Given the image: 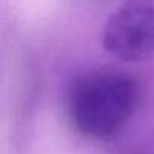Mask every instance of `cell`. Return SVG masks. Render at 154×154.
<instances>
[{"label": "cell", "mask_w": 154, "mask_h": 154, "mask_svg": "<svg viewBox=\"0 0 154 154\" xmlns=\"http://www.w3.org/2000/svg\"><path fill=\"white\" fill-rule=\"evenodd\" d=\"M139 104V86L133 77L103 69L77 79L68 95V113L74 127L94 139L116 136Z\"/></svg>", "instance_id": "6da1fadb"}, {"label": "cell", "mask_w": 154, "mask_h": 154, "mask_svg": "<svg viewBox=\"0 0 154 154\" xmlns=\"http://www.w3.org/2000/svg\"><path fill=\"white\" fill-rule=\"evenodd\" d=\"M103 48L127 63L154 60V0H124L107 17Z\"/></svg>", "instance_id": "7a4b0ae2"}]
</instances>
